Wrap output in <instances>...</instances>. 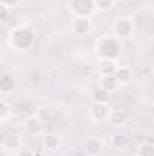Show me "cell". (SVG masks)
<instances>
[{"label":"cell","mask_w":154,"mask_h":156,"mask_svg":"<svg viewBox=\"0 0 154 156\" xmlns=\"http://www.w3.org/2000/svg\"><path fill=\"white\" fill-rule=\"evenodd\" d=\"M35 40H37V33H35V29L29 24H18L7 35L9 47L13 51H18V53L31 49L35 45Z\"/></svg>","instance_id":"6da1fadb"},{"label":"cell","mask_w":154,"mask_h":156,"mask_svg":"<svg viewBox=\"0 0 154 156\" xmlns=\"http://www.w3.org/2000/svg\"><path fill=\"white\" fill-rule=\"evenodd\" d=\"M94 55L98 60H118L123 55V44L114 35H103L94 44Z\"/></svg>","instance_id":"7a4b0ae2"},{"label":"cell","mask_w":154,"mask_h":156,"mask_svg":"<svg viewBox=\"0 0 154 156\" xmlns=\"http://www.w3.org/2000/svg\"><path fill=\"white\" fill-rule=\"evenodd\" d=\"M67 7H69L73 18L75 16H87V18H91L93 13L96 11L94 0H67Z\"/></svg>","instance_id":"3957f363"},{"label":"cell","mask_w":154,"mask_h":156,"mask_svg":"<svg viewBox=\"0 0 154 156\" xmlns=\"http://www.w3.org/2000/svg\"><path fill=\"white\" fill-rule=\"evenodd\" d=\"M113 35L120 40H129L134 37V22L131 16H121L116 18V22L113 24Z\"/></svg>","instance_id":"277c9868"},{"label":"cell","mask_w":154,"mask_h":156,"mask_svg":"<svg viewBox=\"0 0 154 156\" xmlns=\"http://www.w3.org/2000/svg\"><path fill=\"white\" fill-rule=\"evenodd\" d=\"M22 127H24V131L29 136H42L44 134V129H45V122L35 113V115H29V116L22 122Z\"/></svg>","instance_id":"5b68a950"},{"label":"cell","mask_w":154,"mask_h":156,"mask_svg":"<svg viewBox=\"0 0 154 156\" xmlns=\"http://www.w3.org/2000/svg\"><path fill=\"white\" fill-rule=\"evenodd\" d=\"M103 140L100 136H87L83 140V153L87 156H100L103 153Z\"/></svg>","instance_id":"8992f818"},{"label":"cell","mask_w":154,"mask_h":156,"mask_svg":"<svg viewBox=\"0 0 154 156\" xmlns=\"http://www.w3.org/2000/svg\"><path fill=\"white\" fill-rule=\"evenodd\" d=\"M131 120V115L127 109H121V107H114L111 109V115H109V123L113 127H125Z\"/></svg>","instance_id":"52a82bcc"},{"label":"cell","mask_w":154,"mask_h":156,"mask_svg":"<svg viewBox=\"0 0 154 156\" xmlns=\"http://www.w3.org/2000/svg\"><path fill=\"white\" fill-rule=\"evenodd\" d=\"M109 115H111L109 104H93L89 109V116L94 122H109Z\"/></svg>","instance_id":"ba28073f"},{"label":"cell","mask_w":154,"mask_h":156,"mask_svg":"<svg viewBox=\"0 0 154 156\" xmlns=\"http://www.w3.org/2000/svg\"><path fill=\"white\" fill-rule=\"evenodd\" d=\"M2 147L7 149L9 153H11V151L16 153V151L22 147V136H20V133H18V131H9V133L2 138Z\"/></svg>","instance_id":"9c48e42d"},{"label":"cell","mask_w":154,"mask_h":156,"mask_svg":"<svg viewBox=\"0 0 154 156\" xmlns=\"http://www.w3.org/2000/svg\"><path fill=\"white\" fill-rule=\"evenodd\" d=\"M60 144H62V140L58 134H54V133H47V134L44 133L42 134V149L45 153H56Z\"/></svg>","instance_id":"30bf717a"},{"label":"cell","mask_w":154,"mask_h":156,"mask_svg":"<svg viewBox=\"0 0 154 156\" xmlns=\"http://www.w3.org/2000/svg\"><path fill=\"white\" fill-rule=\"evenodd\" d=\"M73 33L75 35H87L93 29V20L87 16H75L73 18Z\"/></svg>","instance_id":"8fae6325"},{"label":"cell","mask_w":154,"mask_h":156,"mask_svg":"<svg viewBox=\"0 0 154 156\" xmlns=\"http://www.w3.org/2000/svg\"><path fill=\"white\" fill-rule=\"evenodd\" d=\"M114 76H116V80L120 82V85H127V83H131V82H132L134 73H132L131 66L120 64V66H118V69H116V73H114Z\"/></svg>","instance_id":"7c38bea8"},{"label":"cell","mask_w":154,"mask_h":156,"mask_svg":"<svg viewBox=\"0 0 154 156\" xmlns=\"http://www.w3.org/2000/svg\"><path fill=\"white\" fill-rule=\"evenodd\" d=\"M15 91V76L11 75V73H2V76H0V93H2V96L5 98L7 94H11Z\"/></svg>","instance_id":"4fadbf2b"},{"label":"cell","mask_w":154,"mask_h":156,"mask_svg":"<svg viewBox=\"0 0 154 156\" xmlns=\"http://www.w3.org/2000/svg\"><path fill=\"white\" fill-rule=\"evenodd\" d=\"M91 100H93V104H109V102H111V93L98 85V87L93 89V93H91Z\"/></svg>","instance_id":"5bb4252c"},{"label":"cell","mask_w":154,"mask_h":156,"mask_svg":"<svg viewBox=\"0 0 154 156\" xmlns=\"http://www.w3.org/2000/svg\"><path fill=\"white\" fill-rule=\"evenodd\" d=\"M35 113H37L45 123H51V122H54V120L58 118V111H56L54 107H49V105H45V107H38Z\"/></svg>","instance_id":"9a60e30c"},{"label":"cell","mask_w":154,"mask_h":156,"mask_svg":"<svg viewBox=\"0 0 154 156\" xmlns=\"http://www.w3.org/2000/svg\"><path fill=\"white\" fill-rule=\"evenodd\" d=\"M118 60H100V66H98V71L102 76H107V75H114L116 69H118Z\"/></svg>","instance_id":"2e32d148"},{"label":"cell","mask_w":154,"mask_h":156,"mask_svg":"<svg viewBox=\"0 0 154 156\" xmlns=\"http://www.w3.org/2000/svg\"><path fill=\"white\" fill-rule=\"evenodd\" d=\"M98 85L103 87V89L109 91V93H114V91H118V87H120V82L116 80L114 75H107V76L100 78V83H98Z\"/></svg>","instance_id":"e0dca14e"},{"label":"cell","mask_w":154,"mask_h":156,"mask_svg":"<svg viewBox=\"0 0 154 156\" xmlns=\"http://www.w3.org/2000/svg\"><path fill=\"white\" fill-rule=\"evenodd\" d=\"M111 142H113V145L116 149H125L129 145V142H131V136L125 134V133H116V134H113Z\"/></svg>","instance_id":"ac0fdd59"},{"label":"cell","mask_w":154,"mask_h":156,"mask_svg":"<svg viewBox=\"0 0 154 156\" xmlns=\"http://www.w3.org/2000/svg\"><path fill=\"white\" fill-rule=\"evenodd\" d=\"M136 156H154V144L152 142H142L136 149Z\"/></svg>","instance_id":"d6986e66"},{"label":"cell","mask_w":154,"mask_h":156,"mask_svg":"<svg viewBox=\"0 0 154 156\" xmlns=\"http://www.w3.org/2000/svg\"><path fill=\"white\" fill-rule=\"evenodd\" d=\"M11 105H9V102L5 100V98H2L0 100V122H5L7 118L11 116Z\"/></svg>","instance_id":"ffe728a7"},{"label":"cell","mask_w":154,"mask_h":156,"mask_svg":"<svg viewBox=\"0 0 154 156\" xmlns=\"http://www.w3.org/2000/svg\"><path fill=\"white\" fill-rule=\"evenodd\" d=\"M96 4V11H102V13H109L113 7H114V0H94Z\"/></svg>","instance_id":"44dd1931"},{"label":"cell","mask_w":154,"mask_h":156,"mask_svg":"<svg viewBox=\"0 0 154 156\" xmlns=\"http://www.w3.org/2000/svg\"><path fill=\"white\" fill-rule=\"evenodd\" d=\"M0 5H2V9L11 11V9H16L20 5V0H0Z\"/></svg>","instance_id":"7402d4cb"},{"label":"cell","mask_w":154,"mask_h":156,"mask_svg":"<svg viewBox=\"0 0 154 156\" xmlns=\"http://www.w3.org/2000/svg\"><path fill=\"white\" fill-rule=\"evenodd\" d=\"M15 156H37V151H33L31 147H26V145H22L16 153H15Z\"/></svg>","instance_id":"603a6c76"},{"label":"cell","mask_w":154,"mask_h":156,"mask_svg":"<svg viewBox=\"0 0 154 156\" xmlns=\"http://www.w3.org/2000/svg\"><path fill=\"white\" fill-rule=\"evenodd\" d=\"M7 13H9L7 9H2V24H5V22H7Z\"/></svg>","instance_id":"cb8c5ba5"},{"label":"cell","mask_w":154,"mask_h":156,"mask_svg":"<svg viewBox=\"0 0 154 156\" xmlns=\"http://www.w3.org/2000/svg\"><path fill=\"white\" fill-rule=\"evenodd\" d=\"M0 154H2V156H9V151H7V149H4V147H2V151H0Z\"/></svg>","instance_id":"d4e9b609"},{"label":"cell","mask_w":154,"mask_h":156,"mask_svg":"<svg viewBox=\"0 0 154 156\" xmlns=\"http://www.w3.org/2000/svg\"><path fill=\"white\" fill-rule=\"evenodd\" d=\"M37 156H49V153H45V151H40V153H37Z\"/></svg>","instance_id":"484cf974"},{"label":"cell","mask_w":154,"mask_h":156,"mask_svg":"<svg viewBox=\"0 0 154 156\" xmlns=\"http://www.w3.org/2000/svg\"><path fill=\"white\" fill-rule=\"evenodd\" d=\"M114 2H120V0H114Z\"/></svg>","instance_id":"4316f807"}]
</instances>
